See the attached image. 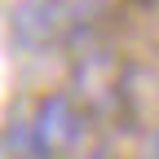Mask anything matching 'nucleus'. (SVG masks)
Here are the masks:
<instances>
[{
    "mask_svg": "<svg viewBox=\"0 0 159 159\" xmlns=\"http://www.w3.org/2000/svg\"><path fill=\"white\" fill-rule=\"evenodd\" d=\"M80 142V111L66 93H53L35 106L31 124H27V146L35 159H62Z\"/></svg>",
    "mask_w": 159,
    "mask_h": 159,
    "instance_id": "1",
    "label": "nucleus"
}]
</instances>
